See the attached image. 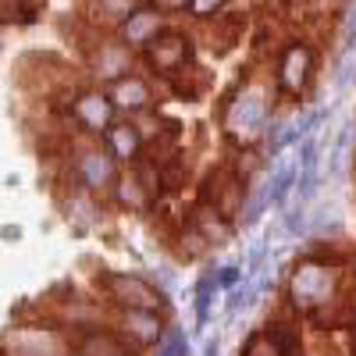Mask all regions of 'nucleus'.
Wrapping results in <instances>:
<instances>
[{
	"instance_id": "1",
	"label": "nucleus",
	"mask_w": 356,
	"mask_h": 356,
	"mask_svg": "<svg viewBox=\"0 0 356 356\" xmlns=\"http://www.w3.org/2000/svg\"><path fill=\"white\" fill-rule=\"evenodd\" d=\"M346 250L335 246H314L289 267L282 282L289 310L314 317L321 324L324 314H335V307L346 300Z\"/></svg>"
},
{
	"instance_id": "2",
	"label": "nucleus",
	"mask_w": 356,
	"mask_h": 356,
	"mask_svg": "<svg viewBox=\"0 0 356 356\" xmlns=\"http://www.w3.org/2000/svg\"><path fill=\"white\" fill-rule=\"evenodd\" d=\"M97 292L111 310H136V314H164L168 317V292L157 278H146L136 271H104L97 278Z\"/></svg>"
},
{
	"instance_id": "3",
	"label": "nucleus",
	"mask_w": 356,
	"mask_h": 356,
	"mask_svg": "<svg viewBox=\"0 0 356 356\" xmlns=\"http://www.w3.org/2000/svg\"><path fill=\"white\" fill-rule=\"evenodd\" d=\"M79 47H82L86 75L104 89L114 86L118 79L136 75V68H139V54L129 50L114 33H86Z\"/></svg>"
},
{
	"instance_id": "4",
	"label": "nucleus",
	"mask_w": 356,
	"mask_h": 356,
	"mask_svg": "<svg viewBox=\"0 0 356 356\" xmlns=\"http://www.w3.org/2000/svg\"><path fill=\"white\" fill-rule=\"evenodd\" d=\"M275 122V100L257 86H239L225 107V129L239 146H257V139Z\"/></svg>"
},
{
	"instance_id": "5",
	"label": "nucleus",
	"mask_w": 356,
	"mask_h": 356,
	"mask_svg": "<svg viewBox=\"0 0 356 356\" xmlns=\"http://www.w3.org/2000/svg\"><path fill=\"white\" fill-rule=\"evenodd\" d=\"M0 356H72V335L43 317L15 321L0 335Z\"/></svg>"
},
{
	"instance_id": "6",
	"label": "nucleus",
	"mask_w": 356,
	"mask_h": 356,
	"mask_svg": "<svg viewBox=\"0 0 356 356\" xmlns=\"http://www.w3.org/2000/svg\"><path fill=\"white\" fill-rule=\"evenodd\" d=\"M118 175H122V171H118L114 157L104 150L100 143L79 139V143L72 146V157H68V182H75L79 189L93 193V196L111 193L114 182H118Z\"/></svg>"
},
{
	"instance_id": "7",
	"label": "nucleus",
	"mask_w": 356,
	"mask_h": 356,
	"mask_svg": "<svg viewBox=\"0 0 356 356\" xmlns=\"http://www.w3.org/2000/svg\"><path fill=\"white\" fill-rule=\"evenodd\" d=\"M314 68H317V47L310 40H300V36L285 40L278 57H275V89H278V97L300 100L310 89Z\"/></svg>"
},
{
	"instance_id": "8",
	"label": "nucleus",
	"mask_w": 356,
	"mask_h": 356,
	"mask_svg": "<svg viewBox=\"0 0 356 356\" xmlns=\"http://www.w3.org/2000/svg\"><path fill=\"white\" fill-rule=\"evenodd\" d=\"M139 61L150 68L154 75L161 79H171V82H182L186 72H193L196 65V54H193V40L182 33V29L168 25L164 33L139 54Z\"/></svg>"
},
{
	"instance_id": "9",
	"label": "nucleus",
	"mask_w": 356,
	"mask_h": 356,
	"mask_svg": "<svg viewBox=\"0 0 356 356\" xmlns=\"http://www.w3.org/2000/svg\"><path fill=\"white\" fill-rule=\"evenodd\" d=\"M65 114L86 139L89 136H104L118 122V111H114L104 86H79L72 93V100L65 104Z\"/></svg>"
},
{
	"instance_id": "10",
	"label": "nucleus",
	"mask_w": 356,
	"mask_h": 356,
	"mask_svg": "<svg viewBox=\"0 0 356 356\" xmlns=\"http://www.w3.org/2000/svg\"><path fill=\"white\" fill-rule=\"evenodd\" d=\"M246 186L235 178L232 164H218L203 175V186H200V203L214 207V211L225 218V221H235L243 218V207H246Z\"/></svg>"
},
{
	"instance_id": "11",
	"label": "nucleus",
	"mask_w": 356,
	"mask_h": 356,
	"mask_svg": "<svg viewBox=\"0 0 356 356\" xmlns=\"http://www.w3.org/2000/svg\"><path fill=\"white\" fill-rule=\"evenodd\" d=\"M111 328L122 335L136 353H150V349H161L171 321L164 314H136V310H111Z\"/></svg>"
},
{
	"instance_id": "12",
	"label": "nucleus",
	"mask_w": 356,
	"mask_h": 356,
	"mask_svg": "<svg viewBox=\"0 0 356 356\" xmlns=\"http://www.w3.org/2000/svg\"><path fill=\"white\" fill-rule=\"evenodd\" d=\"M171 11L164 8V4H136L132 8V15L118 25V40H122L129 50H136V54H143L146 47H150L164 29L171 25V18H168Z\"/></svg>"
},
{
	"instance_id": "13",
	"label": "nucleus",
	"mask_w": 356,
	"mask_h": 356,
	"mask_svg": "<svg viewBox=\"0 0 356 356\" xmlns=\"http://www.w3.org/2000/svg\"><path fill=\"white\" fill-rule=\"evenodd\" d=\"M107 97L118 111V118H143V114H154L157 104V89L146 75H129V79H118L114 86H107Z\"/></svg>"
},
{
	"instance_id": "14",
	"label": "nucleus",
	"mask_w": 356,
	"mask_h": 356,
	"mask_svg": "<svg viewBox=\"0 0 356 356\" xmlns=\"http://www.w3.org/2000/svg\"><path fill=\"white\" fill-rule=\"evenodd\" d=\"M100 146L114 157V164H122V168H136L146 157V136H143L139 122H132V118H118V122L100 136Z\"/></svg>"
},
{
	"instance_id": "15",
	"label": "nucleus",
	"mask_w": 356,
	"mask_h": 356,
	"mask_svg": "<svg viewBox=\"0 0 356 356\" xmlns=\"http://www.w3.org/2000/svg\"><path fill=\"white\" fill-rule=\"evenodd\" d=\"M186 228H193L211 250H221V246L232 239V221H225V218L214 211V207H207V203H200V200L189 207Z\"/></svg>"
},
{
	"instance_id": "16",
	"label": "nucleus",
	"mask_w": 356,
	"mask_h": 356,
	"mask_svg": "<svg viewBox=\"0 0 356 356\" xmlns=\"http://www.w3.org/2000/svg\"><path fill=\"white\" fill-rule=\"evenodd\" d=\"M72 356H143V353H136V349L107 324V328L75 335V339H72Z\"/></svg>"
},
{
	"instance_id": "17",
	"label": "nucleus",
	"mask_w": 356,
	"mask_h": 356,
	"mask_svg": "<svg viewBox=\"0 0 356 356\" xmlns=\"http://www.w3.org/2000/svg\"><path fill=\"white\" fill-rule=\"evenodd\" d=\"M296 182H300V164H296V157L292 161H282L271 175H267V200H271V207L285 211L289 196L296 193Z\"/></svg>"
},
{
	"instance_id": "18",
	"label": "nucleus",
	"mask_w": 356,
	"mask_h": 356,
	"mask_svg": "<svg viewBox=\"0 0 356 356\" xmlns=\"http://www.w3.org/2000/svg\"><path fill=\"white\" fill-rule=\"evenodd\" d=\"M218 292H221V289H218V278H214V271L200 275V282H196V289H193V314H196V328H207V324H211Z\"/></svg>"
},
{
	"instance_id": "19",
	"label": "nucleus",
	"mask_w": 356,
	"mask_h": 356,
	"mask_svg": "<svg viewBox=\"0 0 356 356\" xmlns=\"http://www.w3.org/2000/svg\"><path fill=\"white\" fill-rule=\"evenodd\" d=\"M157 171H161V193H182L186 182H189V161L178 157V154L161 157Z\"/></svg>"
},
{
	"instance_id": "20",
	"label": "nucleus",
	"mask_w": 356,
	"mask_h": 356,
	"mask_svg": "<svg viewBox=\"0 0 356 356\" xmlns=\"http://www.w3.org/2000/svg\"><path fill=\"white\" fill-rule=\"evenodd\" d=\"M157 356H189V335H186V328L171 324L164 342H161V349H157Z\"/></svg>"
},
{
	"instance_id": "21",
	"label": "nucleus",
	"mask_w": 356,
	"mask_h": 356,
	"mask_svg": "<svg viewBox=\"0 0 356 356\" xmlns=\"http://www.w3.org/2000/svg\"><path fill=\"white\" fill-rule=\"evenodd\" d=\"M178 253H182V260H200V257L211 253V246H207L193 228L182 225V235H178Z\"/></svg>"
},
{
	"instance_id": "22",
	"label": "nucleus",
	"mask_w": 356,
	"mask_h": 356,
	"mask_svg": "<svg viewBox=\"0 0 356 356\" xmlns=\"http://www.w3.org/2000/svg\"><path fill=\"white\" fill-rule=\"evenodd\" d=\"M214 278H218V289L221 292H235V289L246 282V267L243 264H221L218 271H214Z\"/></svg>"
},
{
	"instance_id": "23",
	"label": "nucleus",
	"mask_w": 356,
	"mask_h": 356,
	"mask_svg": "<svg viewBox=\"0 0 356 356\" xmlns=\"http://www.w3.org/2000/svg\"><path fill=\"white\" fill-rule=\"evenodd\" d=\"M346 146H349V129H342L339 136H335V143H332V161H328V175L335 178H346Z\"/></svg>"
},
{
	"instance_id": "24",
	"label": "nucleus",
	"mask_w": 356,
	"mask_h": 356,
	"mask_svg": "<svg viewBox=\"0 0 356 356\" xmlns=\"http://www.w3.org/2000/svg\"><path fill=\"white\" fill-rule=\"evenodd\" d=\"M342 40H346V47H353V43H356V8H353V22L342 29Z\"/></svg>"
},
{
	"instance_id": "25",
	"label": "nucleus",
	"mask_w": 356,
	"mask_h": 356,
	"mask_svg": "<svg viewBox=\"0 0 356 356\" xmlns=\"http://www.w3.org/2000/svg\"><path fill=\"white\" fill-rule=\"evenodd\" d=\"M200 356H221V342H218V339H211V342H207V349H203Z\"/></svg>"
}]
</instances>
